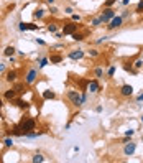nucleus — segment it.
<instances>
[{"label": "nucleus", "mask_w": 143, "mask_h": 163, "mask_svg": "<svg viewBox=\"0 0 143 163\" xmlns=\"http://www.w3.org/2000/svg\"><path fill=\"white\" fill-rule=\"evenodd\" d=\"M142 122H143V115H142Z\"/></svg>", "instance_id": "5fc2aeb1"}, {"label": "nucleus", "mask_w": 143, "mask_h": 163, "mask_svg": "<svg viewBox=\"0 0 143 163\" xmlns=\"http://www.w3.org/2000/svg\"><path fill=\"white\" fill-rule=\"evenodd\" d=\"M3 147H5V148H12V147H13V138H12V135H10V137H7L5 140H3Z\"/></svg>", "instance_id": "a878e982"}, {"label": "nucleus", "mask_w": 143, "mask_h": 163, "mask_svg": "<svg viewBox=\"0 0 143 163\" xmlns=\"http://www.w3.org/2000/svg\"><path fill=\"white\" fill-rule=\"evenodd\" d=\"M46 30H48L49 33H53V35H54V33L58 32V25H56V23H48V26H46Z\"/></svg>", "instance_id": "bb28decb"}, {"label": "nucleus", "mask_w": 143, "mask_h": 163, "mask_svg": "<svg viewBox=\"0 0 143 163\" xmlns=\"http://www.w3.org/2000/svg\"><path fill=\"white\" fill-rule=\"evenodd\" d=\"M64 13H66V15H69V17H71L72 13H74V10H72V7H66V8H64Z\"/></svg>", "instance_id": "e433bc0d"}, {"label": "nucleus", "mask_w": 143, "mask_h": 163, "mask_svg": "<svg viewBox=\"0 0 143 163\" xmlns=\"http://www.w3.org/2000/svg\"><path fill=\"white\" fill-rule=\"evenodd\" d=\"M20 125H21V129L25 130V135L28 133V132L36 130V120H35L33 117H25L21 122H20Z\"/></svg>", "instance_id": "7ed1b4c3"}, {"label": "nucleus", "mask_w": 143, "mask_h": 163, "mask_svg": "<svg viewBox=\"0 0 143 163\" xmlns=\"http://www.w3.org/2000/svg\"><path fill=\"white\" fill-rule=\"evenodd\" d=\"M94 76H96L97 79H100L102 76H104V68H100V66L94 68Z\"/></svg>", "instance_id": "b1692460"}, {"label": "nucleus", "mask_w": 143, "mask_h": 163, "mask_svg": "<svg viewBox=\"0 0 143 163\" xmlns=\"http://www.w3.org/2000/svg\"><path fill=\"white\" fill-rule=\"evenodd\" d=\"M86 56V51L84 50H71V51L67 53V58L69 59H72V61H81V59Z\"/></svg>", "instance_id": "6e6552de"}, {"label": "nucleus", "mask_w": 143, "mask_h": 163, "mask_svg": "<svg viewBox=\"0 0 143 163\" xmlns=\"http://www.w3.org/2000/svg\"><path fill=\"white\" fill-rule=\"evenodd\" d=\"M43 133H46V130H41V132H28V133H26L25 137L26 138H30V140H33V138H38V137H41V135H43Z\"/></svg>", "instance_id": "f3484780"}, {"label": "nucleus", "mask_w": 143, "mask_h": 163, "mask_svg": "<svg viewBox=\"0 0 143 163\" xmlns=\"http://www.w3.org/2000/svg\"><path fill=\"white\" fill-rule=\"evenodd\" d=\"M135 13H143V0H140L135 7Z\"/></svg>", "instance_id": "c756f323"}, {"label": "nucleus", "mask_w": 143, "mask_h": 163, "mask_svg": "<svg viewBox=\"0 0 143 163\" xmlns=\"http://www.w3.org/2000/svg\"><path fill=\"white\" fill-rule=\"evenodd\" d=\"M71 38L74 40V41H78V43H79V41H82V40L86 38V35H84V33H79V32H74L71 35Z\"/></svg>", "instance_id": "412c9836"}, {"label": "nucleus", "mask_w": 143, "mask_h": 163, "mask_svg": "<svg viewBox=\"0 0 143 163\" xmlns=\"http://www.w3.org/2000/svg\"><path fill=\"white\" fill-rule=\"evenodd\" d=\"M128 17H130V12H128V10H124V13H122V18H128Z\"/></svg>", "instance_id": "ea45409f"}, {"label": "nucleus", "mask_w": 143, "mask_h": 163, "mask_svg": "<svg viewBox=\"0 0 143 163\" xmlns=\"http://www.w3.org/2000/svg\"><path fill=\"white\" fill-rule=\"evenodd\" d=\"M117 3V0H105L104 2V8H109V7H114Z\"/></svg>", "instance_id": "7c9ffc66"}, {"label": "nucleus", "mask_w": 143, "mask_h": 163, "mask_svg": "<svg viewBox=\"0 0 143 163\" xmlns=\"http://www.w3.org/2000/svg\"><path fill=\"white\" fill-rule=\"evenodd\" d=\"M38 76H39V68H28L25 72V78H23V83L26 86H33L36 83Z\"/></svg>", "instance_id": "f257e3e1"}, {"label": "nucleus", "mask_w": 143, "mask_h": 163, "mask_svg": "<svg viewBox=\"0 0 143 163\" xmlns=\"http://www.w3.org/2000/svg\"><path fill=\"white\" fill-rule=\"evenodd\" d=\"M45 160H46V158L43 157L41 153H36V155H33V157H31V162L33 163H43Z\"/></svg>", "instance_id": "5701e85b"}, {"label": "nucleus", "mask_w": 143, "mask_h": 163, "mask_svg": "<svg viewBox=\"0 0 143 163\" xmlns=\"http://www.w3.org/2000/svg\"><path fill=\"white\" fill-rule=\"evenodd\" d=\"M2 107H3V99L0 97V111H2Z\"/></svg>", "instance_id": "864d4df0"}, {"label": "nucleus", "mask_w": 143, "mask_h": 163, "mask_svg": "<svg viewBox=\"0 0 143 163\" xmlns=\"http://www.w3.org/2000/svg\"><path fill=\"white\" fill-rule=\"evenodd\" d=\"M137 101H138V102H143V92L137 96Z\"/></svg>", "instance_id": "37998d69"}, {"label": "nucleus", "mask_w": 143, "mask_h": 163, "mask_svg": "<svg viewBox=\"0 0 143 163\" xmlns=\"http://www.w3.org/2000/svg\"><path fill=\"white\" fill-rule=\"evenodd\" d=\"M7 71V64L5 63H0V72H5Z\"/></svg>", "instance_id": "a19ab883"}, {"label": "nucleus", "mask_w": 143, "mask_h": 163, "mask_svg": "<svg viewBox=\"0 0 143 163\" xmlns=\"http://www.w3.org/2000/svg\"><path fill=\"white\" fill-rule=\"evenodd\" d=\"M48 64H49V58H41V59L38 61V68H39V69L46 68Z\"/></svg>", "instance_id": "393cba45"}, {"label": "nucleus", "mask_w": 143, "mask_h": 163, "mask_svg": "<svg viewBox=\"0 0 143 163\" xmlns=\"http://www.w3.org/2000/svg\"><path fill=\"white\" fill-rule=\"evenodd\" d=\"M107 38H109V36H100L99 40H96V43H97V45H100V43H104V41H105Z\"/></svg>", "instance_id": "4c0bfd02"}, {"label": "nucleus", "mask_w": 143, "mask_h": 163, "mask_svg": "<svg viewBox=\"0 0 143 163\" xmlns=\"http://www.w3.org/2000/svg\"><path fill=\"white\" fill-rule=\"evenodd\" d=\"M17 97H18V91H17L15 87H10V89H7V91L3 92V99L8 101V102H13Z\"/></svg>", "instance_id": "1a4fd4ad"}, {"label": "nucleus", "mask_w": 143, "mask_h": 163, "mask_svg": "<svg viewBox=\"0 0 143 163\" xmlns=\"http://www.w3.org/2000/svg\"><path fill=\"white\" fill-rule=\"evenodd\" d=\"M17 79H18V71H15V69L5 71V81H7V83L15 84V83H17Z\"/></svg>", "instance_id": "9b49d317"}, {"label": "nucleus", "mask_w": 143, "mask_h": 163, "mask_svg": "<svg viewBox=\"0 0 143 163\" xmlns=\"http://www.w3.org/2000/svg\"><path fill=\"white\" fill-rule=\"evenodd\" d=\"M124 21L125 20L122 18V15H115V17L107 23V30H110V32L112 30H117V28H120V26L124 25Z\"/></svg>", "instance_id": "20e7f679"}, {"label": "nucleus", "mask_w": 143, "mask_h": 163, "mask_svg": "<svg viewBox=\"0 0 143 163\" xmlns=\"http://www.w3.org/2000/svg\"><path fill=\"white\" fill-rule=\"evenodd\" d=\"M66 96H67V99L71 101V104L74 105V107H81L82 104V96H81V92L76 91V89H69V91L66 92Z\"/></svg>", "instance_id": "f03ea898"}, {"label": "nucleus", "mask_w": 143, "mask_h": 163, "mask_svg": "<svg viewBox=\"0 0 143 163\" xmlns=\"http://www.w3.org/2000/svg\"><path fill=\"white\" fill-rule=\"evenodd\" d=\"M96 112H102V105H97V107H96Z\"/></svg>", "instance_id": "8fccbe9b"}, {"label": "nucleus", "mask_w": 143, "mask_h": 163, "mask_svg": "<svg viewBox=\"0 0 143 163\" xmlns=\"http://www.w3.org/2000/svg\"><path fill=\"white\" fill-rule=\"evenodd\" d=\"M45 10H43V8H36V10H35V12H33V18L35 20H43L45 18Z\"/></svg>", "instance_id": "dca6fc26"}, {"label": "nucleus", "mask_w": 143, "mask_h": 163, "mask_svg": "<svg viewBox=\"0 0 143 163\" xmlns=\"http://www.w3.org/2000/svg\"><path fill=\"white\" fill-rule=\"evenodd\" d=\"M78 28H79V25L78 23H76V21H67V23H64V25H63V35H69V36H71L72 33L74 32H78Z\"/></svg>", "instance_id": "39448f33"}, {"label": "nucleus", "mask_w": 143, "mask_h": 163, "mask_svg": "<svg viewBox=\"0 0 143 163\" xmlns=\"http://www.w3.org/2000/svg\"><path fill=\"white\" fill-rule=\"evenodd\" d=\"M8 61H10V63H17V58H15V54H13V56H10V58H8Z\"/></svg>", "instance_id": "c03bdc74"}, {"label": "nucleus", "mask_w": 143, "mask_h": 163, "mask_svg": "<svg viewBox=\"0 0 143 163\" xmlns=\"http://www.w3.org/2000/svg\"><path fill=\"white\" fill-rule=\"evenodd\" d=\"M115 15H117V13H115V10H114L112 7H109V8H104V10H102V13H100V18H102V21H104V23H109V21H110Z\"/></svg>", "instance_id": "0eeeda50"}, {"label": "nucleus", "mask_w": 143, "mask_h": 163, "mask_svg": "<svg viewBox=\"0 0 143 163\" xmlns=\"http://www.w3.org/2000/svg\"><path fill=\"white\" fill-rule=\"evenodd\" d=\"M13 102H15V105H17V107H18V109H25V111H26V109H28V107H30V105L26 104V102H25V101H23V99H18V97L15 99V101H13Z\"/></svg>", "instance_id": "a211bd4d"}, {"label": "nucleus", "mask_w": 143, "mask_h": 163, "mask_svg": "<svg viewBox=\"0 0 143 163\" xmlns=\"http://www.w3.org/2000/svg\"><path fill=\"white\" fill-rule=\"evenodd\" d=\"M36 43L41 45V46H46V41H45V40H41V38H36Z\"/></svg>", "instance_id": "79ce46f5"}, {"label": "nucleus", "mask_w": 143, "mask_h": 163, "mask_svg": "<svg viewBox=\"0 0 143 163\" xmlns=\"http://www.w3.org/2000/svg\"><path fill=\"white\" fill-rule=\"evenodd\" d=\"M71 20H72V21H76V23H79V21H81V15H78V13H72Z\"/></svg>", "instance_id": "f704fd0d"}, {"label": "nucleus", "mask_w": 143, "mask_h": 163, "mask_svg": "<svg viewBox=\"0 0 143 163\" xmlns=\"http://www.w3.org/2000/svg\"><path fill=\"white\" fill-rule=\"evenodd\" d=\"M135 150H137V144L130 140V142H127L125 147H124V155L125 157H132V155L135 153Z\"/></svg>", "instance_id": "9d476101"}, {"label": "nucleus", "mask_w": 143, "mask_h": 163, "mask_svg": "<svg viewBox=\"0 0 143 163\" xmlns=\"http://www.w3.org/2000/svg\"><path fill=\"white\" fill-rule=\"evenodd\" d=\"M54 35H56V38H63V36H64V35H63V32H61V33H58V32H56Z\"/></svg>", "instance_id": "49530a36"}, {"label": "nucleus", "mask_w": 143, "mask_h": 163, "mask_svg": "<svg viewBox=\"0 0 143 163\" xmlns=\"http://www.w3.org/2000/svg\"><path fill=\"white\" fill-rule=\"evenodd\" d=\"M58 7H54V5H49V13H51V15H58Z\"/></svg>", "instance_id": "c9c22d12"}, {"label": "nucleus", "mask_w": 143, "mask_h": 163, "mask_svg": "<svg viewBox=\"0 0 143 163\" xmlns=\"http://www.w3.org/2000/svg\"><path fill=\"white\" fill-rule=\"evenodd\" d=\"M122 3H124V5H128V3H130V0H122Z\"/></svg>", "instance_id": "3c124183"}, {"label": "nucleus", "mask_w": 143, "mask_h": 163, "mask_svg": "<svg viewBox=\"0 0 143 163\" xmlns=\"http://www.w3.org/2000/svg\"><path fill=\"white\" fill-rule=\"evenodd\" d=\"M53 48H54V50H59V48H63V45L59 43V45H54V46H53Z\"/></svg>", "instance_id": "de8ad7c7"}, {"label": "nucleus", "mask_w": 143, "mask_h": 163, "mask_svg": "<svg viewBox=\"0 0 143 163\" xmlns=\"http://www.w3.org/2000/svg\"><path fill=\"white\" fill-rule=\"evenodd\" d=\"M46 2H48L49 5H54V2H56V0H46Z\"/></svg>", "instance_id": "603ef678"}, {"label": "nucleus", "mask_w": 143, "mask_h": 163, "mask_svg": "<svg viewBox=\"0 0 143 163\" xmlns=\"http://www.w3.org/2000/svg\"><path fill=\"white\" fill-rule=\"evenodd\" d=\"M28 30L36 32V30H39V25H36V23H28Z\"/></svg>", "instance_id": "72a5a7b5"}, {"label": "nucleus", "mask_w": 143, "mask_h": 163, "mask_svg": "<svg viewBox=\"0 0 143 163\" xmlns=\"http://www.w3.org/2000/svg\"><path fill=\"white\" fill-rule=\"evenodd\" d=\"M118 94L122 96V97H130L132 94H133V86L130 84H124L120 89H118Z\"/></svg>", "instance_id": "f8f14e48"}, {"label": "nucleus", "mask_w": 143, "mask_h": 163, "mask_svg": "<svg viewBox=\"0 0 143 163\" xmlns=\"http://www.w3.org/2000/svg\"><path fill=\"white\" fill-rule=\"evenodd\" d=\"M86 91L91 92V94H97L100 91V84H99V79H91V81H87V86H86Z\"/></svg>", "instance_id": "423d86ee"}, {"label": "nucleus", "mask_w": 143, "mask_h": 163, "mask_svg": "<svg viewBox=\"0 0 143 163\" xmlns=\"http://www.w3.org/2000/svg\"><path fill=\"white\" fill-rule=\"evenodd\" d=\"M17 54H18V56H25V51H18V50H17Z\"/></svg>", "instance_id": "09e8293b"}, {"label": "nucleus", "mask_w": 143, "mask_h": 163, "mask_svg": "<svg viewBox=\"0 0 143 163\" xmlns=\"http://www.w3.org/2000/svg\"><path fill=\"white\" fill-rule=\"evenodd\" d=\"M8 12H12V10H15V3H12V5H8V8H7Z\"/></svg>", "instance_id": "a18cd8bd"}, {"label": "nucleus", "mask_w": 143, "mask_h": 163, "mask_svg": "<svg viewBox=\"0 0 143 163\" xmlns=\"http://www.w3.org/2000/svg\"><path fill=\"white\" fill-rule=\"evenodd\" d=\"M10 135H13V137H25V130L21 129V125H13L12 130H10Z\"/></svg>", "instance_id": "ddd939ff"}, {"label": "nucleus", "mask_w": 143, "mask_h": 163, "mask_svg": "<svg viewBox=\"0 0 143 163\" xmlns=\"http://www.w3.org/2000/svg\"><path fill=\"white\" fill-rule=\"evenodd\" d=\"M54 97H56L54 91H49V89L43 91V99H45V101H49V99H54Z\"/></svg>", "instance_id": "aec40b11"}, {"label": "nucleus", "mask_w": 143, "mask_h": 163, "mask_svg": "<svg viewBox=\"0 0 143 163\" xmlns=\"http://www.w3.org/2000/svg\"><path fill=\"white\" fill-rule=\"evenodd\" d=\"M125 135H127V137H133V135H135V130H125Z\"/></svg>", "instance_id": "58836bf2"}, {"label": "nucleus", "mask_w": 143, "mask_h": 163, "mask_svg": "<svg viewBox=\"0 0 143 163\" xmlns=\"http://www.w3.org/2000/svg\"><path fill=\"white\" fill-rule=\"evenodd\" d=\"M133 68H135V71H140L143 69V58H137L133 61Z\"/></svg>", "instance_id": "4be33fe9"}, {"label": "nucleus", "mask_w": 143, "mask_h": 163, "mask_svg": "<svg viewBox=\"0 0 143 163\" xmlns=\"http://www.w3.org/2000/svg\"><path fill=\"white\" fill-rule=\"evenodd\" d=\"M89 54H91L92 58H97V56L100 54V53H99V50H97V48H92V50H89Z\"/></svg>", "instance_id": "473e14b6"}, {"label": "nucleus", "mask_w": 143, "mask_h": 163, "mask_svg": "<svg viewBox=\"0 0 143 163\" xmlns=\"http://www.w3.org/2000/svg\"><path fill=\"white\" fill-rule=\"evenodd\" d=\"M63 61H64V56H63V54H58V53H56V54H51V56H49V63H51V64H61Z\"/></svg>", "instance_id": "4468645a"}, {"label": "nucleus", "mask_w": 143, "mask_h": 163, "mask_svg": "<svg viewBox=\"0 0 143 163\" xmlns=\"http://www.w3.org/2000/svg\"><path fill=\"white\" fill-rule=\"evenodd\" d=\"M89 25H91V26H94V28H97V26L104 25V21H102L100 15H99V17H96V18H92V20H91V23H89Z\"/></svg>", "instance_id": "6ab92c4d"}, {"label": "nucleus", "mask_w": 143, "mask_h": 163, "mask_svg": "<svg viewBox=\"0 0 143 163\" xmlns=\"http://www.w3.org/2000/svg\"><path fill=\"white\" fill-rule=\"evenodd\" d=\"M115 71H117V68H115V66L112 64L110 68L107 69V76H109V78H114V74H115Z\"/></svg>", "instance_id": "c85d7f7f"}, {"label": "nucleus", "mask_w": 143, "mask_h": 163, "mask_svg": "<svg viewBox=\"0 0 143 163\" xmlns=\"http://www.w3.org/2000/svg\"><path fill=\"white\" fill-rule=\"evenodd\" d=\"M15 53H17V48H15V46H7L5 50H3V56H5V58H10Z\"/></svg>", "instance_id": "2eb2a0df"}, {"label": "nucleus", "mask_w": 143, "mask_h": 163, "mask_svg": "<svg viewBox=\"0 0 143 163\" xmlns=\"http://www.w3.org/2000/svg\"><path fill=\"white\" fill-rule=\"evenodd\" d=\"M18 30H20V32H26V30H28V23L20 21V23H18Z\"/></svg>", "instance_id": "2f4dec72"}, {"label": "nucleus", "mask_w": 143, "mask_h": 163, "mask_svg": "<svg viewBox=\"0 0 143 163\" xmlns=\"http://www.w3.org/2000/svg\"><path fill=\"white\" fill-rule=\"evenodd\" d=\"M25 86H26L25 83H23V84H17V83H15V86H13V87L18 91V94H23V92H25Z\"/></svg>", "instance_id": "cd10ccee"}]
</instances>
